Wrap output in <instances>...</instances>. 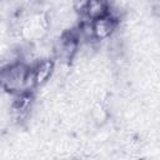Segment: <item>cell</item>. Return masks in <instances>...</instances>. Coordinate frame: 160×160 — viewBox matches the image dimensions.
Segmentation results:
<instances>
[{
    "label": "cell",
    "instance_id": "obj_1",
    "mask_svg": "<svg viewBox=\"0 0 160 160\" xmlns=\"http://www.w3.org/2000/svg\"><path fill=\"white\" fill-rule=\"evenodd\" d=\"M31 65L22 60L0 68V90L9 95H16L35 89Z\"/></svg>",
    "mask_w": 160,
    "mask_h": 160
},
{
    "label": "cell",
    "instance_id": "obj_2",
    "mask_svg": "<svg viewBox=\"0 0 160 160\" xmlns=\"http://www.w3.org/2000/svg\"><path fill=\"white\" fill-rule=\"evenodd\" d=\"M50 28V19L45 12H31L26 16L19 26V32L22 40L40 41L42 40Z\"/></svg>",
    "mask_w": 160,
    "mask_h": 160
},
{
    "label": "cell",
    "instance_id": "obj_3",
    "mask_svg": "<svg viewBox=\"0 0 160 160\" xmlns=\"http://www.w3.org/2000/svg\"><path fill=\"white\" fill-rule=\"evenodd\" d=\"M119 19L120 18L108 12L106 15L92 20L91 30L94 41H105L109 38H111L119 26Z\"/></svg>",
    "mask_w": 160,
    "mask_h": 160
},
{
    "label": "cell",
    "instance_id": "obj_4",
    "mask_svg": "<svg viewBox=\"0 0 160 160\" xmlns=\"http://www.w3.org/2000/svg\"><path fill=\"white\" fill-rule=\"evenodd\" d=\"M32 75H34V81L36 88H42L46 84L50 82L55 74L56 69V62L52 58H41L38 59L32 65Z\"/></svg>",
    "mask_w": 160,
    "mask_h": 160
},
{
    "label": "cell",
    "instance_id": "obj_5",
    "mask_svg": "<svg viewBox=\"0 0 160 160\" xmlns=\"http://www.w3.org/2000/svg\"><path fill=\"white\" fill-rule=\"evenodd\" d=\"M109 12V0H88L81 15L85 19L92 21Z\"/></svg>",
    "mask_w": 160,
    "mask_h": 160
},
{
    "label": "cell",
    "instance_id": "obj_6",
    "mask_svg": "<svg viewBox=\"0 0 160 160\" xmlns=\"http://www.w3.org/2000/svg\"><path fill=\"white\" fill-rule=\"evenodd\" d=\"M109 108L100 100L95 101L90 109V118L96 125H104L109 119Z\"/></svg>",
    "mask_w": 160,
    "mask_h": 160
},
{
    "label": "cell",
    "instance_id": "obj_7",
    "mask_svg": "<svg viewBox=\"0 0 160 160\" xmlns=\"http://www.w3.org/2000/svg\"><path fill=\"white\" fill-rule=\"evenodd\" d=\"M2 1H5V0H0V2H2Z\"/></svg>",
    "mask_w": 160,
    "mask_h": 160
}]
</instances>
